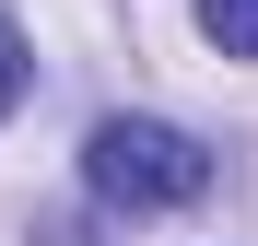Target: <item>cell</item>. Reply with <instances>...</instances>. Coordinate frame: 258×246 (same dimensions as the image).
Wrapping results in <instances>:
<instances>
[{"label":"cell","mask_w":258,"mask_h":246,"mask_svg":"<svg viewBox=\"0 0 258 246\" xmlns=\"http://www.w3.org/2000/svg\"><path fill=\"white\" fill-rule=\"evenodd\" d=\"M200 35L223 59H258V0H200Z\"/></svg>","instance_id":"cell-2"},{"label":"cell","mask_w":258,"mask_h":246,"mask_svg":"<svg viewBox=\"0 0 258 246\" xmlns=\"http://www.w3.org/2000/svg\"><path fill=\"white\" fill-rule=\"evenodd\" d=\"M82 188L106 199V211H188V199L211 188V152L176 129V117H106L94 141H82Z\"/></svg>","instance_id":"cell-1"},{"label":"cell","mask_w":258,"mask_h":246,"mask_svg":"<svg viewBox=\"0 0 258 246\" xmlns=\"http://www.w3.org/2000/svg\"><path fill=\"white\" fill-rule=\"evenodd\" d=\"M24 70H35V59H24V35H12V12H0V117L24 106Z\"/></svg>","instance_id":"cell-3"}]
</instances>
